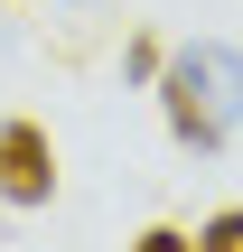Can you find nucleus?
<instances>
[{
	"label": "nucleus",
	"mask_w": 243,
	"mask_h": 252,
	"mask_svg": "<svg viewBox=\"0 0 243 252\" xmlns=\"http://www.w3.org/2000/svg\"><path fill=\"white\" fill-rule=\"evenodd\" d=\"M197 252H243V206L206 215V224H197Z\"/></svg>",
	"instance_id": "obj_3"
},
{
	"label": "nucleus",
	"mask_w": 243,
	"mask_h": 252,
	"mask_svg": "<svg viewBox=\"0 0 243 252\" xmlns=\"http://www.w3.org/2000/svg\"><path fill=\"white\" fill-rule=\"evenodd\" d=\"M131 252H197V234H178V224H150V234H140Z\"/></svg>",
	"instance_id": "obj_5"
},
{
	"label": "nucleus",
	"mask_w": 243,
	"mask_h": 252,
	"mask_svg": "<svg viewBox=\"0 0 243 252\" xmlns=\"http://www.w3.org/2000/svg\"><path fill=\"white\" fill-rule=\"evenodd\" d=\"M159 112L187 150H225L243 131V47L225 37H187L169 65H159Z\"/></svg>",
	"instance_id": "obj_1"
},
{
	"label": "nucleus",
	"mask_w": 243,
	"mask_h": 252,
	"mask_svg": "<svg viewBox=\"0 0 243 252\" xmlns=\"http://www.w3.org/2000/svg\"><path fill=\"white\" fill-rule=\"evenodd\" d=\"M47 196H56V140L47 122L9 112L0 122V206H47Z\"/></svg>",
	"instance_id": "obj_2"
},
{
	"label": "nucleus",
	"mask_w": 243,
	"mask_h": 252,
	"mask_svg": "<svg viewBox=\"0 0 243 252\" xmlns=\"http://www.w3.org/2000/svg\"><path fill=\"white\" fill-rule=\"evenodd\" d=\"M159 65H169L159 37H131V47H122V75H131V84H159Z\"/></svg>",
	"instance_id": "obj_4"
}]
</instances>
